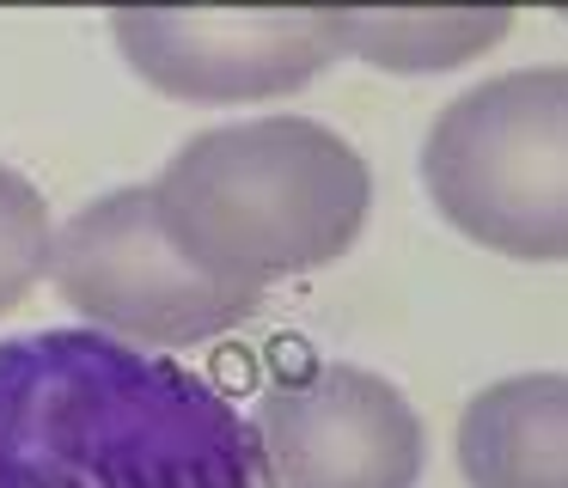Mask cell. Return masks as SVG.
<instances>
[{
    "mask_svg": "<svg viewBox=\"0 0 568 488\" xmlns=\"http://www.w3.org/2000/svg\"><path fill=\"white\" fill-rule=\"evenodd\" d=\"M0 488H263L251 421L111 329L0 342Z\"/></svg>",
    "mask_w": 568,
    "mask_h": 488,
    "instance_id": "6da1fadb",
    "label": "cell"
},
{
    "mask_svg": "<svg viewBox=\"0 0 568 488\" xmlns=\"http://www.w3.org/2000/svg\"><path fill=\"white\" fill-rule=\"evenodd\" d=\"M148 183L165 238L251 293L348 256L373 214V165L355 141L294 110L190 134Z\"/></svg>",
    "mask_w": 568,
    "mask_h": 488,
    "instance_id": "7a4b0ae2",
    "label": "cell"
},
{
    "mask_svg": "<svg viewBox=\"0 0 568 488\" xmlns=\"http://www.w3.org/2000/svg\"><path fill=\"white\" fill-rule=\"evenodd\" d=\"M434 214L477 251L568 263V68L538 61L446 98L422 141Z\"/></svg>",
    "mask_w": 568,
    "mask_h": 488,
    "instance_id": "3957f363",
    "label": "cell"
},
{
    "mask_svg": "<svg viewBox=\"0 0 568 488\" xmlns=\"http://www.w3.org/2000/svg\"><path fill=\"white\" fill-rule=\"evenodd\" d=\"M50 287L92 329H111L141 348H190L226 336L257 312L263 293L196 268L160 226L153 183H123L55 226Z\"/></svg>",
    "mask_w": 568,
    "mask_h": 488,
    "instance_id": "277c9868",
    "label": "cell"
},
{
    "mask_svg": "<svg viewBox=\"0 0 568 488\" xmlns=\"http://www.w3.org/2000/svg\"><path fill=\"white\" fill-rule=\"evenodd\" d=\"M111 43L135 80L178 104L294 98L348 55L336 7H116Z\"/></svg>",
    "mask_w": 568,
    "mask_h": 488,
    "instance_id": "5b68a950",
    "label": "cell"
},
{
    "mask_svg": "<svg viewBox=\"0 0 568 488\" xmlns=\"http://www.w3.org/2000/svg\"><path fill=\"white\" fill-rule=\"evenodd\" d=\"M251 434L275 488H416L428 470L416 403L355 360L282 373L257 397Z\"/></svg>",
    "mask_w": 568,
    "mask_h": 488,
    "instance_id": "8992f818",
    "label": "cell"
},
{
    "mask_svg": "<svg viewBox=\"0 0 568 488\" xmlns=\"http://www.w3.org/2000/svg\"><path fill=\"white\" fill-rule=\"evenodd\" d=\"M465 488H568V373H514L458 409Z\"/></svg>",
    "mask_w": 568,
    "mask_h": 488,
    "instance_id": "52a82bcc",
    "label": "cell"
},
{
    "mask_svg": "<svg viewBox=\"0 0 568 488\" xmlns=\"http://www.w3.org/2000/svg\"><path fill=\"white\" fill-rule=\"evenodd\" d=\"M343 49L385 73H453L514 31L507 0H343Z\"/></svg>",
    "mask_w": 568,
    "mask_h": 488,
    "instance_id": "ba28073f",
    "label": "cell"
},
{
    "mask_svg": "<svg viewBox=\"0 0 568 488\" xmlns=\"http://www.w3.org/2000/svg\"><path fill=\"white\" fill-rule=\"evenodd\" d=\"M50 251H55V220L43 190L0 159V317L19 299H31L38 281H50Z\"/></svg>",
    "mask_w": 568,
    "mask_h": 488,
    "instance_id": "9c48e42d",
    "label": "cell"
},
{
    "mask_svg": "<svg viewBox=\"0 0 568 488\" xmlns=\"http://www.w3.org/2000/svg\"><path fill=\"white\" fill-rule=\"evenodd\" d=\"M111 7H153V0H111Z\"/></svg>",
    "mask_w": 568,
    "mask_h": 488,
    "instance_id": "30bf717a",
    "label": "cell"
}]
</instances>
